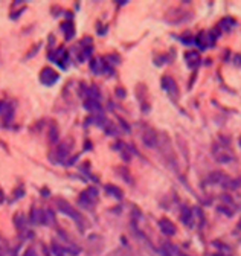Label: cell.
Listing matches in <instances>:
<instances>
[{
	"label": "cell",
	"instance_id": "6da1fadb",
	"mask_svg": "<svg viewBox=\"0 0 241 256\" xmlns=\"http://www.w3.org/2000/svg\"><path fill=\"white\" fill-rule=\"evenodd\" d=\"M98 196H100V190L96 188H87L86 190L81 192L80 197H78V206L86 209V210L94 209V206L96 204Z\"/></svg>",
	"mask_w": 241,
	"mask_h": 256
},
{
	"label": "cell",
	"instance_id": "9c48e42d",
	"mask_svg": "<svg viewBox=\"0 0 241 256\" xmlns=\"http://www.w3.org/2000/svg\"><path fill=\"white\" fill-rule=\"evenodd\" d=\"M62 30H63V34H64V38L68 42H70L74 37H75V24L72 20H66L62 23Z\"/></svg>",
	"mask_w": 241,
	"mask_h": 256
},
{
	"label": "cell",
	"instance_id": "ffe728a7",
	"mask_svg": "<svg viewBox=\"0 0 241 256\" xmlns=\"http://www.w3.org/2000/svg\"><path fill=\"white\" fill-rule=\"evenodd\" d=\"M23 256H37V253H36L34 248H26V252H24Z\"/></svg>",
	"mask_w": 241,
	"mask_h": 256
},
{
	"label": "cell",
	"instance_id": "ac0fdd59",
	"mask_svg": "<svg viewBox=\"0 0 241 256\" xmlns=\"http://www.w3.org/2000/svg\"><path fill=\"white\" fill-rule=\"evenodd\" d=\"M55 222V215L52 210H44V224H50Z\"/></svg>",
	"mask_w": 241,
	"mask_h": 256
},
{
	"label": "cell",
	"instance_id": "603a6c76",
	"mask_svg": "<svg viewBox=\"0 0 241 256\" xmlns=\"http://www.w3.org/2000/svg\"><path fill=\"white\" fill-rule=\"evenodd\" d=\"M178 256H188V254H178Z\"/></svg>",
	"mask_w": 241,
	"mask_h": 256
},
{
	"label": "cell",
	"instance_id": "e0dca14e",
	"mask_svg": "<svg viewBox=\"0 0 241 256\" xmlns=\"http://www.w3.org/2000/svg\"><path fill=\"white\" fill-rule=\"evenodd\" d=\"M8 252H10L8 242H6V240L2 235H0V256H6Z\"/></svg>",
	"mask_w": 241,
	"mask_h": 256
},
{
	"label": "cell",
	"instance_id": "d6986e66",
	"mask_svg": "<svg viewBox=\"0 0 241 256\" xmlns=\"http://www.w3.org/2000/svg\"><path fill=\"white\" fill-rule=\"evenodd\" d=\"M40 48H42V43H37V44L31 49V52L28 54V56H26V58H32V56L36 55V52H37V50H40Z\"/></svg>",
	"mask_w": 241,
	"mask_h": 256
},
{
	"label": "cell",
	"instance_id": "7a4b0ae2",
	"mask_svg": "<svg viewBox=\"0 0 241 256\" xmlns=\"http://www.w3.org/2000/svg\"><path fill=\"white\" fill-rule=\"evenodd\" d=\"M56 206H58L60 212H63L64 215H68V216H70L74 221H76L78 228L82 230V216H81L80 212L75 210V208H74L72 204H69L66 200H58V202H56Z\"/></svg>",
	"mask_w": 241,
	"mask_h": 256
},
{
	"label": "cell",
	"instance_id": "9a60e30c",
	"mask_svg": "<svg viewBox=\"0 0 241 256\" xmlns=\"http://www.w3.org/2000/svg\"><path fill=\"white\" fill-rule=\"evenodd\" d=\"M182 221L186 224V226H191V224H192V212H191V209H188V208L184 209V212H182Z\"/></svg>",
	"mask_w": 241,
	"mask_h": 256
},
{
	"label": "cell",
	"instance_id": "3957f363",
	"mask_svg": "<svg viewBox=\"0 0 241 256\" xmlns=\"http://www.w3.org/2000/svg\"><path fill=\"white\" fill-rule=\"evenodd\" d=\"M48 58H49V60H50L52 62L58 64V66L62 68L63 70H66V69H68L69 54L66 52V49H64V48H58V49H55V50L49 52Z\"/></svg>",
	"mask_w": 241,
	"mask_h": 256
},
{
	"label": "cell",
	"instance_id": "2e32d148",
	"mask_svg": "<svg viewBox=\"0 0 241 256\" xmlns=\"http://www.w3.org/2000/svg\"><path fill=\"white\" fill-rule=\"evenodd\" d=\"M49 139H50V142H52V144H58V140H60V136H58V128H56L55 125H52V126H50V130H49Z\"/></svg>",
	"mask_w": 241,
	"mask_h": 256
},
{
	"label": "cell",
	"instance_id": "52a82bcc",
	"mask_svg": "<svg viewBox=\"0 0 241 256\" xmlns=\"http://www.w3.org/2000/svg\"><path fill=\"white\" fill-rule=\"evenodd\" d=\"M162 88L171 96V98H176V96L178 94L177 84H176V81L171 76H164L162 78Z\"/></svg>",
	"mask_w": 241,
	"mask_h": 256
},
{
	"label": "cell",
	"instance_id": "30bf717a",
	"mask_svg": "<svg viewBox=\"0 0 241 256\" xmlns=\"http://www.w3.org/2000/svg\"><path fill=\"white\" fill-rule=\"evenodd\" d=\"M31 222L36 224V226H38V224H44V210L32 208V210H31Z\"/></svg>",
	"mask_w": 241,
	"mask_h": 256
},
{
	"label": "cell",
	"instance_id": "4fadbf2b",
	"mask_svg": "<svg viewBox=\"0 0 241 256\" xmlns=\"http://www.w3.org/2000/svg\"><path fill=\"white\" fill-rule=\"evenodd\" d=\"M106 192L108 196H112L113 198H116V200H120L124 197V194H122V190H120L118 186H114V184H106Z\"/></svg>",
	"mask_w": 241,
	"mask_h": 256
},
{
	"label": "cell",
	"instance_id": "5b68a950",
	"mask_svg": "<svg viewBox=\"0 0 241 256\" xmlns=\"http://www.w3.org/2000/svg\"><path fill=\"white\" fill-rule=\"evenodd\" d=\"M69 145H66V144H62V145H58V148L49 156V158L52 160L54 164H63V162H66V158H68V156H69Z\"/></svg>",
	"mask_w": 241,
	"mask_h": 256
},
{
	"label": "cell",
	"instance_id": "44dd1931",
	"mask_svg": "<svg viewBox=\"0 0 241 256\" xmlns=\"http://www.w3.org/2000/svg\"><path fill=\"white\" fill-rule=\"evenodd\" d=\"M23 194H24V190H23L22 188H18V189L14 192V198H18V197H22Z\"/></svg>",
	"mask_w": 241,
	"mask_h": 256
},
{
	"label": "cell",
	"instance_id": "7402d4cb",
	"mask_svg": "<svg viewBox=\"0 0 241 256\" xmlns=\"http://www.w3.org/2000/svg\"><path fill=\"white\" fill-rule=\"evenodd\" d=\"M116 94H118V96H120V98H126V90L118 88V90H116Z\"/></svg>",
	"mask_w": 241,
	"mask_h": 256
},
{
	"label": "cell",
	"instance_id": "8992f818",
	"mask_svg": "<svg viewBox=\"0 0 241 256\" xmlns=\"http://www.w3.org/2000/svg\"><path fill=\"white\" fill-rule=\"evenodd\" d=\"M142 140H144V144H145L146 146H150V148H154V146H158V144H159L158 133L153 130L152 126H146L145 130L142 132Z\"/></svg>",
	"mask_w": 241,
	"mask_h": 256
},
{
	"label": "cell",
	"instance_id": "ba28073f",
	"mask_svg": "<svg viewBox=\"0 0 241 256\" xmlns=\"http://www.w3.org/2000/svg\"><path fill=\"white\" fill-rule=\"evenodd\" d=\"M159 228H160L162 234L166 235V236H172V235H176V232H177V229H176V226H174V222H172L171 220H168V218H162V220L159 221Z\"/></svg>",
	"mask_w": 241,
	"mask_h": 256
},
{
	"label": "cell",
	"instance_id": "277c9868",
	"mask_svg": "<svg viewBox=\"0 0 241 256\" xmlns=\"http://www.w3.org/2000/svg\"><path fill=\"white\" fill-rule=\"evenodd\" d=\"M40 82L46 87H50V86H55L60 80V75L58 72H55L52 68H43L42 72H40Z\"/></svg>",
	"mask_w": 241,
	"mask_h": 256
},
{
	"label": "cell",
	"instance_id": "7c38bea8",
	"mask_svg": "<svg viewBox=\"0 0 241 256\" xmlns=\"http://www.w3.org/2000/svg\"><path fill=\"white\" fill-rule=\"evenodd\" d=\"M14 224H16V228H17L18 232H26V229H28V226H26V216L22 212H18L14 216Z\"/></svg>",
	"mask_w": 241,
	"mask_h": 256
},
{
	"label": "cell",
	"instance_id": "5bb4252c",
	"mask_svg": "<svg viewBox=\"0 0 241 256\" xmlns=\"http://www.w3.org/2000/svg\"><path fill=\"white\" fill-rule=\"evenodd\" d=\"M84 108L90 113H96V112H101V104L100 101H94V100H86L84 102Z\"/></svg>",
	"mask_w": 241,
	"mask_h": 256
},
{
	"label": "cell",
	"instance_id": "8fae6325",
	"mask_svg": "<svg viewBox=\"0 0 241 256\" xmlns=\"http://www.w3.org/2000/svg\"><path fill=\"white\" fill-rule=\"evenodd\" d=\"M185 60L188 62V66L192 68V69H196L198 64H200V61H202V58H200V55L197 52H188L186 56H185Z\"/></svg>",
	"mask_w": 241,
	"mask_h": 256
}]
</instances>
